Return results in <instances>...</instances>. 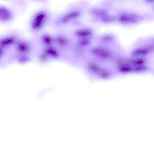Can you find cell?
Instances as JSON below:
<instances>
[{"label": "cell", "instance_id": "14", "mask_svg": "<svg viewBox=\"0 0 154 154\" xmlns=\"http://www.w3.org/2000/svg\"><path fill=\"white\" fill-rule=\"evenodd\" d=\"M144 2L148 5H154V0H143Z\"/></svg>", "mask_w": 154, "mask_h": 154}, {"label": "cell", "instance_id": "3", "mask_svg": "<svg viewBox=\"0 0 154 154\" xmlns=\"http://www.w3.org/2000/svg\"><path fill=\"white\" fill-rule=\"evenodd\" d=\"M116 23L124 26L132 25L142 22L144 19L141 14L135 11L122 10L115 13Z\"/></svg>", "mask_w": 154, "mask_h": 154}, {"label": "cell", "instance_id": "7", "mask_svg": "<svg viewBox=\"0 0 154 154\" xmlns=\"http://www.w3.org/2000/svg\"><path fill=\"white\" fill-rule=\"evenodd\" d=\"M91 52L95 55L103 59H108L111 56V54L108 51L102 48H95L92 49Z\"/></svg>", "mask_w": 154, "mask_h": 154}, {"label": "cell", "instance_id": "5", "mask_svg": "<svg viewBox=\"0 0 154 154\" xmlns=\"http://www.w3.org/2000/svg\"><path fill=\"white\" fill-rule=\"evenodd\" d=\"M15 17V14L12 9L5 5H0V22L1 23H9L14 20Z\"/></svg>", "mask_w": 154, "mask_h": 154}, {"label": "cell", "instance_id": "10", "mask_svg": "<svg viewBox=\"0 0 154 154\" xmlns=\"http://www.w3.org/2000/svg\"><path fill=\"white\" fill-rule=\"evenodd\" d=\"M88 67L90 70L94 72H99L101 71V69L99 66L93 63H90Z\"/></svg>", "mask_w": 154, "mask_h": 154}, {"label": "cell", "instance_id": "9", "mask_svg": "<svg viewBox=\"0 0 154 154\" xmlns=\"http://www.w3.org/2000/svg\"><path fill=\"white\" fill-rule=\"evenodd\" d=\"M119 71L121 72L126 73L133 72V68L128 65H121L119 68Z\"/></svg>", "mask_w": 154, "mask_h": 154}, {"label": "cell", "instance_id": "1", "mask_svg": "<svg viewBox=\"0 0 154 154\" xmlns=\"http://www.w3.org/2000/svg\"><path fill=\"white\" fill-rule=\"evenodd\" d=\"M82 9L79 7H73L63 12L54 19V24L57 26H64L77 23L83 14Z\"/></svg>", "mask_w": 154, "mask_h": 154}, {"label": "cell", "instance_id": "16", "mask_svg": "<svg viewBox=\"0 0 154 154\" xmlns=\"http://www.w3.org/2000/svg\"><path fill=\"white\" fill-rule=\"evenodd\" d=\"M4 0L5 1H11L12 0Z\"/></svg>", "mask_w": 154, "mask_h": 154}, {"label": "cell", "instance_id": "12", "mask_svg": "<svg viewBox=\"0 0 154 154\" xmlns=\"http://www.w3.org/2000/svg\"><path fill=\"white\" fill-rule=\"evenodd\" d=\"M79 43L82 46L88 45L90 44V42L86 39H82L79 41Z\"/></svg>", "mask_w": 154, "mask_h": 154}, {"label": "cell", "instance_id": "4", "mask_svg": "<svg viewBox=\"0 0 154 154\" xmlns=\"http://www.w3.org/2000/svg\"><path fill=\"white\" fill-rule=\"evenodd\" d=\"M88 12L92 20L103 23L106 18L112 13L106 6L93 7Z\"/></svg>", "mask_w": 154, "mask_h": 154}, {"label": "cell", "instance_id": "8", "mask_svg": "<svg viewBox=\"0 0 154 154\" xmlns=\"http://www.w3.org/2000/svg\"><path fill=\"white\" fill-rule=\"evenodd\" d=\"M149 53L148 50L146 48H139L134 50L132 55L135 57H143L147 55Z\"/></svg>", "mask_w": 154, "mask_h": 154}, {"label": "cell", "instance_id": "13", "mask_svg": "<svg viewBox=\"0 0 154 154\" xmlns=\"http://www.w3.org/2000/svg\"><path fill=\"white\" fill-rule=\"evenodd\" d=\"M109 73L107 72H103L100 74V76L103 78H107L109 77Z\"/></svg>", "mask_w": 154, "mask_h": 154}, {"label": "cell", "instance_id": "2", "mask_svg": "<svg viewBox=\"0 0 154 154\" xmlns=\"http://www.w3.org/2000/svg\"><path fill=\"white\" fill-rule=\"evenodd\" d=\"M51 19V14L48 10L39 8L34 11L31 16L29 20V26L33 30H39L48 23Z\"/></svg>", "mask_w": 154, "mask_h": 154}, {"label": "cell", "instance_id": "6", "mask_svg": "<svg viewBox=\"0 0 154 154\" xmlns=\"http://www.w3.org/2000/svg\"><path fill=\"white\" fill-rule=\"evenodd\" d=\"M94 33L93 29L91 28L85 27L76 30L74 32L75 35L80 37H86L92 35Z\"/></svg>", "mask_w": 154, "mask_h": 154}, {"label": "cell", "instance_id": "11", "mask_svg": "<svg viewBox=\"0 0 154 154\" xmlns=\"http://www.w3.org/2000/svg\"><path fill=\"white\" fill-rule=\"evenodd\" d=\"M101 38L104 42H108L112 40L113 38V37L110 35H107L103 36Z\"/></svg>", "mask_w": 154, "mask_h": 154}, {"label": "cell", "instance_id": "15", "mask_svg": "<svg viewBox=\"0 0 154 154\" xmlns=\"http://www.w3.org/2000/svg\"><path fill=\"white\" fill-rule=\"evenodd\" d=\"M33 1L36 2H44L46 0H31Z\"/></svg>", "mask_w": 154, "mask_h": 154}]
</instances>
